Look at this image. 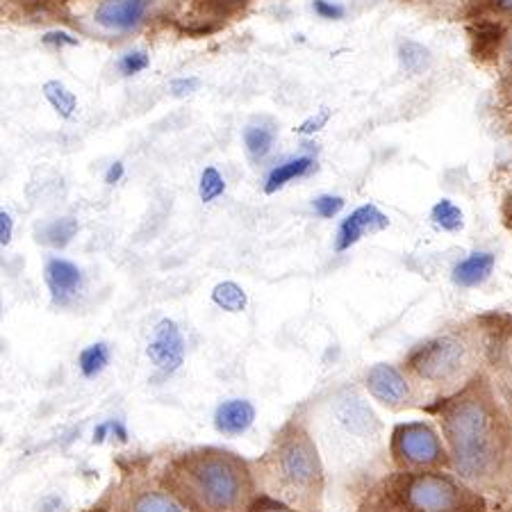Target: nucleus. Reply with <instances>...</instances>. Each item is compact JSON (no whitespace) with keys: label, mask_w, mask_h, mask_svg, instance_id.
<instances>
[{"label":"nucleus","mask_w":512,"mask_h":512,"mask_svg":"<svg viewBox=\"0 0 512 512\" xmlns=\"http://www.w3.org/2000/svg\"><path fill=\"white\" fill-rule=\"evenodd\" d=\"M453 465L465 478H483L494 472L501 456L499 415L481 392H467L444 410Z\"/></svg>","instance_id":"f257e3e1"},{"label":"nucleus","mask_w":512,"mask_h":512,"mask_svg":"<svg viewBox=\"0 0 512 512\" xmlns=\"http://www.w3.org/2000/svg\"><path fill=\"white\" fill-rule=\"evenodd\" d=\"M192 494L210 512H233L246 497V472L228 453L208 451L187 462Z\"/></svg>","instance_id":"f03ea898"},{"label":"nucleus","mask_w":512,"mask_h":512,"mask_svg":"<svg viewBox=\"0 0 512 512\" xmlns=\"http://www.w3.org/2000/svg\"><path fill=\"white\" fill-rule=\"evenodd\" d=\"M403 499L412 512H467V494L449 476L419 474L410 478Z\"/></svg>","instance_id":"7ed1b4c3"},{"label":"nucleus","mask_w":512,"mask_h":512,"mask_svg":"<svg viewBox=\"0 0 512 512\" xmlns=\"http://www.w3.org/2000/svg\"><path fill=\"white\" fill-rule=\"evenodd\" d=\"M465 358V344H462L458 337L444 335L419 344L417 349L410 353L408 365L419 378H424V381L444 383L458 374L462 365H465Z\"/></svg>","instance_id":"20e7f679"},{"label":"nucleus","mask_w":512,"mask_h":512,"mask_svg":"<svg viewBox=\"0 0 512 512\" xmlns=\"http://www.w3.org/2000/svg\"><path fill=\"white\" fill-rule=\"evenodd\" d=\"M278 467L285 481L294 487H301V490H312V487L321 483V474H324L321 472V460L315 442L301 428H296L280 444Z\"/></svg>","instance_id":"39448f33"},{"label":"nucleus","mask_w":512,"mask_h":512,"mask_svg":"<svg viewBox=\"0 0 512 512\" xmlns=\"http://www.w3.org/2000/svg\"><path fill=\"white\" fill-rule=\"evenodd\" d=\"M394 447L399 458L412 467H428L442 460L440 437L428 424L412 421V424L396 428Z\"/></svg>","instance_id":"423d86ee"},{"label":"nucleus","mask_w":512,"mask_h":512,"mask_svg":"<svg viewBox=\"0 0 512 512\" xmlns=\"http://www.w3.org/2000/svg\"><path fill=\"white\" fill-rule=\"evenodd\" d=\"M185 349V337L180 333L176 321L162 319L153 328V335L146 346V355L151 365L162 371V374H176L185 362Z\"/></svg>","instance_id":"0eeeda50"},{"label":"nucleus","mask_w":512,"mask_h":512,"mask_svg":"<svg viewBox=\"0 0 512 512\" xmlns=\"http://www.w3.org/2000/svg\"><path fill=\"white\" fill-rule=\"evenodd\" d=\"M151 7L153 0H101L92 21L105 32H130L142 26Z\"/></svg>","instance_id":"6e6552de"},{"label":"nucleus","mask_w":512,"mask_h":512,"mask_svg":"<svg viewBox=\"0 0 512 512\" xmlns=\"http://www.w3.org/2000/svg\"><path fill=\"white\" fill-rule=\"evenodd\" d=\"M390 226V219L387 214H383L376 205H360L358 210H353L349 217H346L340 230H337V239H335V249L337 251H349L351 246H355L365 235L371 233H381Z\"/></svg>","instance_id":"1a4fd4ad"},{"label":"nucleus","mask_w":512,"mask_h":512,"mask_svg":"<svg viewBox=\"0 0 512 512\" xmlns=\"http://www.w3.org/2000/svg\"><path fill=\"white\" fill-rule=\"evenodd\" d=\"M367 390L385 406H401L410 394L408 381L403 378L401 371L392 365H385V362H378L367 371Z\"/></svg>","instance_id":"9d476101"},{"label":"nucleus","mask_w":512,"mask_h":512,"mask_svg":"<svg viewBox=\"0 0 512 512\" xmlns=\"http://www.w3.org/2000/svg\"><path fill=\"white\" fill-rule=\"evenodd\" d=\"M44 274L55 303H66L71 296H76L80 292L82 271L73 262L64 258H51L46 262Z\"/></svg>","instance_id":"9b49d317"},{"label":"nucleus","mask_w":512,"mask_h":512,"mask_svg":"<svg viewBox=\"0 0 512 512\" xmlns=\"http://www.w3.org/2000/svg\"><path fill=\"white\" fill-rule=\"evenodd\" d=\"M255 421V406L246 399L224 401L214 412V428L221 435L235 437L249 431Z\"/></svg>","instance_id":"f8f14e48"},{"label":"nucleus","mask_w":512,"mask_h":512,"mask_svg":"<svg viewBox=\"0 0 512 512\" xmlns=\"http://www.w3.org/2000/svg\"><path fill=\"white\" fill-rule=\"evenodd\" d=\"M494 264H497V258L487 251H476L472 255H467V258L458 262L456 269H453V283L458 287L483 285L485 280L492 276Z\"/></svg>","instance_id":"ddd939ff"},{"label":"nucleus","mask_w":512,"mask_h":512,"mask_svg":"<svg viewBox=\"0 0 512 512\" xmlns=\"http://www.w3.org/2000/svg\"><path fill=\"white\" fill-rule=\"evenodd\" d=\"M276 144V126L269 121H253L244 128V146L249 158L260 162L271 153Z\"/></svg>","instance_id":"4468645a"},{"label":"nucleus","mask_w":512,"mask_h":512,"mask_svg":"<svg viewBox=\"0 0 512 512\" xmlns=\"http://www.w3.org/2000/svg\"><path fill=\"white\" fill-rule=\"evenodd\" d=\"M315 167V160L308 158V155H303V158H292L283 164H278L276 169H271V173L267 176V183H264V192L267 194H276L278 189H283L285 185L294 183V180H299L303 176H308V173Z\"/></svg>","instance_id":"2eb2a0df"},{"label":"nucleus","mask_w":512,"mask_h":512,"mask_svg":"<svg viewBox=\"0 0 512 512\" xmlns=\"http://www.w3.org/2000/svg\"><path fill=\"white\" fill-rule=\"evenodd\" d=\"M78 221L73 217H62L53 219L39 228L37 242L51 246V249H64V246L71 244V239L78 233Z\"/></svg>","instance_id":"dca6fc26"},{"label":"nucleus","mask_w":512,"mask_h":512,"mask_svg":"<svg viewBox=\"0 0 512 512\" xmlns=\"http://www.w3.org/2000/svg\"><path fill=\"white\" fill-rule=\"evenodd\" d=\"M41 92H44V98L48 101V105L53 107V110L60 114L62 119H71L73 114L78 110V98L76 94L71 92L69 87L64 85L60 80H46L44 87H41Z\"/></svg>","instance_id":"f3484780"},{"label":"nucleus","mask_w":512,"mask_h":512,"mask_svg":"<svg viewBox=\"0 0 512 512\" xmlns=\"http://www.w3.org/2000/svg\"><path fill=\"white\" fill-rule=\"evenodd\" d=\"M212 301H214V305H217V308L237 315V312L246 310L249 296H246L244 289L239 287L237 283H233V280H226V283H219L217 287L212 289Z\"/></svg>","instance_id":"a211bd4d"},{"label":"nucleus","mask_w":512,"mask_h":512,"mask_svg":"<svg viewBox=\"0 0 512 512\" xmlns=\"http://www.w3.org/2000/svg\"><path fill=\"white\" fill-rule=\"evenodd\" d=\"M107 362H110V346L105 342H96L92 346H87V349H82L78 367L85 378H96L98 374H103Z\"/></svg>","instance_id":"6ab92c4d"},{"label":"nucleus","mask_w":512,"mask_h":512,"mask_svg":"<svg viewBox=\"0 0 512 512\" xmlns=\"http://www.w3.org/2000/svg\"><path fill=\"white\" fill-rule=\"evenodd\" d=\"M433 224L440 230H447V233H456L462 226H465V217H462V210L456 203L449 201V198H442L437 201L431 210Z\"/></svg>","instance_id":"aec40b11"},{"label":"nucleus","mask_w":512,"mask_h":512,"mask_svg":"<svg viewBox=\"0 0 512 512\" xmlns=\"http://www.w3.org/2000/svg\"><path fill=\"white\" fill-rule=\"evenodd\" d=\"M399 60L403 69L412 73V76H417V73L424 71L428 62H431V55H428L426 48L417 44V41H403L399 48Z\"/></svg>","instance_id":"412c9836"},{"label":"nucleus","mask_w":512,"mask_h":512,"mask_svg":"<svg viewBox=\"0 0 512 512\" xmlns=\"http://www.w3.org/2000/svg\"><path fill=\"white\" fill-rule=\"evenodd\" d=\"M132 512H183V508L164 492H144L132 503Z\"/></svg>","instance_id":"4be33fe9"},{"label":"nucleus","mask_w":512,"mask_h":512,"mask_svg":"<svg viewBox=\"0 0 512 512\" xmlns=\"http://www.w3.org/2000/svg\"><path fill=\"white\" fill-rule=\"evenodd\" d=\"M226 192V178L221 176L217 167H205L201 173V180H198V196H201L203 203L217 201L219 196Z\"/></svg>","instance_id":"5701e85b"},{"label":"nucleus","mask_w":512,"mask_h":512,"mask_svg":"<svg viewBox=\"0 0 512 512\" xmlns=\"http://www.w3.org/2000/svg\"><path fill=\"white\" fill-rule=\"evenodd\" d=\"M148 64H151V57L144 51V48H135V51H128L121 55L119 60V71L123 76H137V73H142L148 69Z\"/></svg>","instance_id":"b1692460"},{"label":"nucleus","mask_w":512,"mask_h":512,"mask_svg":"<svg viewBox=\"0 0 512 512\" xmlns=\"http://www.w3.org/2000/svg\"><path fill=\"white\" fill-rule=\"evenodd\" d=\"M344 208V198L333 194H321L312 201V210H315L321 219H333Z\"/></svg>","instance_id":"393cba45"},{"label":"nucleus","mask_w":512,"mask_h":512,"mask_svg":"<svg viewBox=\"0 0 512 512\" xmlns=\"http://www.w3.org/2000/svg\"><path fill=\"white\" fill-rule=\"evenodd\" d=\"M312 12L326 21H340L346 14L344 5L333 3V0H312Z\"/></svg>","instance_id":"a878e982"},{"label":"nucleus","mask_w":512,"mask_h":512,"mask_svg":"<svg viewBox=\"0 0 512 512\" xmlns=\"http://www.w3.org/2000/svg\"><path fill=\"white\" fill-rule=\"evenodd\" d=\"M328 121H330V110L328 107H321L317 114H312V117L305 119L299 128H294V132H299V135H305V137L315 135V132L324 128Z\"/></svg>","instance_id":"bb28decb"},{"label":"nucleus","mask_w":512,"mask_h":512,"mask_svg":"<svg viewBox=\"0 0 512 512\" xmlns=\"http://www.w3.org/2000/svg\"><path fill=\"white\" fill-rule=\"evenodd\" d=\"M198 87H201V80L194 76L192 78H176V80H171L169 92L176 98H185V96H192L194 92H198Z\"/></svg>","instance_id":"cd10ccee"},{"label":"nucleus","mask_w":512,"mask_h":512,"mask_svg":"<svg viewBox=\"0 0 512 512\" xmlns=\"http://www.w3.org/2000/svg\"><path fill=\"white\" fill-rule=\"evenodd\" d=\"M246 3H249V0H205V5H208L210 12H217L224 16L239 12Z\"/></svg>","instance_id":"c85d7f7f"},{"label":"nucleus","mask_w":512,"mask_h":512,"mask_svg":"<svg viewBox=\"0 0 512 512\" xmlns=\"http://www.w3.org/2000/svg\"><path fill=\"white\" fill-rule=\"evenodd\" d=\"M46 46H53V48H64V46H78V39L69 35V32L64 30H53V32H46L44 37H41Z\"/></svg>","instance_id":"c756f323"},{"label":"nucleus","mask_w":512,"mask_h":512,"mask_svg":"<svg viewBox=\"0 0 512 512\" xmlns=\"http://www.w3.org/2000/svg\"><path fill=\"white\" fill-rule=\"evenodd\" d=\"M485 5L497 19L512 23V0H485Z\"/></svg>","instance_id":"7c9ffc66"},{"label":"nucleus","mask_w":512,"mask_h":512,"mask_svg":"<svg viewBox=\"0 0 512 512\" xmlns=\"http://www.w3.org/2000/svg\"><path fill=\"white\" fill-rule=\"evenodd\" d=\"M12 235H14V219L10 212H0V244L3 246H10L12 242Z\"/></svg>","instance_id":"2f4dec72"},{"label":"nucleus","mask_w":512,"mask_h":512,"mask_svg":"<svg viewBox=\"0 0 512 512\" xmlns=\"http://www.w3.org/2000/svg\"><path fill=\"white\" fill-rule=\"evenodd\" d=\"M123 173H126V167H123V162H112L110 169L105 173V183L107 185H117L119 180L123 178Z\"/></svg>","instance_id":"473e14b6"},{"label":"nucleus","mask_w":512,"mask_h":512,"mask_svg":"<svg viewBox=\"0 0 512 512\" xmlns=\"http://www.w3.org/2000/svg\"><path fill=\"white\" fill-rule=\"evenodd\" d=\"M255 512H294V510L280 506V503H276V501H262L260 506L255 508Z\"/></svg>","instance_id":"72a5a7b5"},{"label":"nucleus","mask_w":512,"mask_h":512,"mask_svg":"<svg viewBox=\"0 0 512 512\" xmlns=\"http://www.w3.org/2000/svg\"><path fill=\"white\" fill-rule=\"evenodd\" d=\"M107 433H110V421H105V424H101L94 431V444H103Z\"/></svg>","instance_id":"f704fd0d"},{"label":"nucleus","mask_w":512,"mask_h":512,"mask_svg":"<svg viewBox=\"0 0 512 512\" xmlns=\"http://www.w3.org/2000/svg\"><path fill=\"white\" fill-rule=\"evenodd\" d=\"M508 57H510V66H512V46H510V53H508Z\"/></svg>","instance_id":"c9c22d12"}]
</instances>
